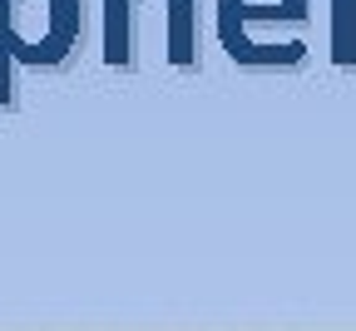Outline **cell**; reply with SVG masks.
Instances as JSON below:
<instances>
[{
	"label": "cell",
	"instance_id": "obj_1",
	"mask_svg": "<svg viewBox=\"0 0 356 331\" xmlns=\"http://www.w3.org/2000/svg\"><path fill=\"white\" fill-rule=\"evenodd\" d=\"M35 20H40L44 40H50L55 60H65L79 35V0H0V40H6V50L15 60H25V50H30Z\"/></svg>",
	"mask_w": 356,
	"mask_h": 331
}]
</instances>
